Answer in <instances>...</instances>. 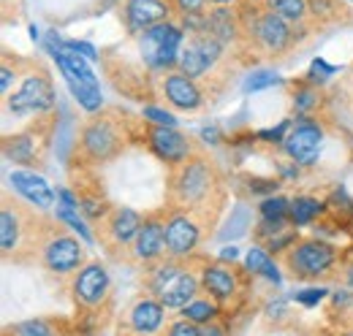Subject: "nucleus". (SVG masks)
<instances>
[{
    "instance_id": "nucleus-43",
    "label": "nucleus",
    "mask_w": 353,
    "mask_h": 336,
    "mask_svg": "<svg viewBox=\"0 0 353 336\" xmlns=\"http://www.w3.org/2000/svg\"><path fill=\"white\" fill-rule=\"evenodd\" d=\"M221 260H236V247H225L221 252Z\"/></svg>"
},
{
    "instance_id": "nucleus-42",
    "label": "nucleus",
    "mask_w": 353,
    "mask_h": 336,
    "mask_svg": "<svg viewBox=\"0 0 353 336\" xmlns=\"http://www.w3.org/2000/svg\"><path fill=\"white\" fill-rule=\"evenodd\" d=\"M201 136H204V141H215V138H218V130H215V127H204Z\"/></svg>"
},
{
    "instance_id": "nucleus-27",
    "label": "nucleus",
    "mask_w": 353,
    "mask_h": 336,
    "mask_svg": "<svg viewBox=\"0 0 353 336\" xmlns=\"http://www.w3.org/2000/svg\"><path fill=\"white\" fill-rule=\"evenodd\" d=\"M6 155L17 163H28L33 158V138L30 136H17L6 144Z\"/></svg>"
},
{
    "instance_id": "nucleus-16",
    "label": "nucleus",
    "mask_w": 353,
    "mask_h": 336,
    "mask_svg": "<svg viewBox=\"0 0 353 336\" xmlns=\"http://www.w3.org/2000/svg\"><path fill=\"white\" fill-rule=\"evenodd\" d=\"M163 247H166V225H161L158 220H147L139 228L136 239H133L136 258L139 260H152V258H158L163 252Z\"/></svg>"
},
{
    "instance_id": "nucleus-21",
    "label": "nucleus",
    "mask_w": 353,
    "mask_h": 336,
    "mask_svg": "<svg viewBox=\"0 0 353 336\" xmlns=\"http://www.w3.org/2000/svg\"><path fill=\"white\" fill-rule=\"evenodd\" d=\"M248 269L253 271V274H261L266 277L269 282H280V271H277V266L272 263V258H269V252L261 250V247H253V250L248 252Z\"/></svg>"
},
{
    "instance_id": "nucleus-33",
    "label": "nucleus",
    "mask_w": 353,
    "mask_h": 336,
    "mask_svg": "<svg viewBox=\"0 0 353 336\" xmlns=\"http://www.w3.org/2000/svg\"><path fill=\"white\" fill-rule=\"evenodd\" d=\"M14 334H52V328L46 323H41V320H30V323L14 326Z\"/></svg>"
},
{
    "instance_id": "nucleus-12",
    "label": "nucleus",
    "mask_w": 353,
    "mask_h": 336,
    "mask_svg": "<svg viewBox=\"0 0 353 336\" xmlns=\"http://www.w3.org/2000/svg\"><path fill=\"white\" fill-rule=\"evenodd\" d=\"M150 147L155 149V155L166 163H179L190 155V144L182 133H176L174 127H163V125H155L152 136H150Z\"/></svg>"
},
{
    "instance_id": "nucleus-23",
    "label": "nucleus",
    "mask_w": 353,
    "mask_h": 336,
    "mask_svg": "<svg viewBox=\"0 0 353 336\" xmlns=\"http://www.w3.org/2000/svg\"><path fill=\"white\" fill-rule=\"evenodd\" d=\"M207 33L215 36L221 43H228L234 39V22H231V11H215L210 19H204Z\"/></svg>"
},
{
    "instance_id": "nucleus-28",
    "label": "nucleus",
    "mask_w": 353,
    "mask_h": 336,
    "mask_svg": "<svg viewBox=\"0 0 353 336\" xmlns=\"http://www.w3.org/2000/svg\"><path fill=\"white\" fill-rule=\"evenodd\" d=\"M57 217H60V220H65V222H68L71 228H77V231H79V236H82L85 242H92V233H90V231H88V225L82 222V217L77 214V207H68V204H60V207H57Z\"/></svg>"
},
{
    "instance_id": "nucleus-7",
    "label": "nucleus",
    "mask_w": 353,
    "mask_h": 336,
    "mask_svg": "<svg viewBox=\"0 0 353 336\" xmlns=\"http://www.w3.org/2000/svg\"><path fill=\"white\" fill-rule=\"evenodd\" d=\"M109 293V274L101 263H88L79 274H77V282H74V298L82 304V306H98Z\"/></svg>"
},
{
    "instance_id": "nucleus-35",
    "label": "nucleus",
    "mask_w": 353,
    "mask_h": 336,
    "mask_svg": "<svg viewBox=\"0 0 353 336\" xmlns=\"http://www.w3.org/2000/svg\"><path fill=\"white\" fill-rule=\"evenodd\" d=\"M323 295H326V291H323V288H310V291L296 293V301H299V304H305V306H312V304H318Z\"/></svg>"
},
{
    "instance_id": "nucleus-32",
    "label": "nucleus",
    "mask_w": 353,
    "mask_h": 336,
    "mask_svg": "<svg viewBox=\"0 0 353 336\" xmlns=\"http://www.w3.org/2000/svg\"><path fill=\"white\" fill-rule=\"evenodd\" d=\"M144 117H147L152 125H163V127L176 125L174 114H169V112H163V109H155V106H147V109H144Z\"/></svg>"
},
{
    "instance_id": "nucleus-44",
    "label": "nucleus",
    "mask_w": 353,
    "mask_h": 336,
    "mask_svg": "<svg viewBox=\"0 0 353 336\" xmlns=\"http://www.w3.org/2000/svg\"><path fill=\"white\" fill-rule=\"evenodd\" d=\"M210 3H218V6H225V3H234V0H210Z\"/></svg>"
},
{
    "instance_id": "nucleus-37",
    "label": "nucleus",
    "mask_w": 353,
    "mask_h": 336,
    "mask_svg": "<svg viewBox=\"0 0 353 336\" xmlns=\"http://www.w3.org/2000/svg\"><path fill=\"white\" fill-rule=\"evenodd\" d=\"M312 101H315V95H312L310 90L299 92V95H296V109H299V112H307L310 106H312Z\"/></svg>"
},
{
    "instance_id": "nucleus-17",
    "label": "nucleus",
    "mask_w": 353,
    "mask_h": 336,
    "mask_svg": "<svg viewBox=\"0 0 353 336\" xmlns=\"http://www.w3.org/2000/svg\"><path fill=\"white\" fill-rule=\"evenodd\" d=\"M125 14H128L131 28L147 30V28H152V25H158L169 17V6L163 0H128Z\"/></svg>"
},
{
    "instance_id": "nucleus-26",
    "label": "nucleus",
    "mask_w": 353,
    "mask_h": 336,
    "mask_svg": "<svg viewBox=\"0 0 353 336\" xmlns=\"http://www.w3.org/2000/svg\"><path fill=\"white\" fill-rule=\"evenodd\" d=\"M182 315L188 317V320H193V323H210V320H215V315H218V309H215V304H210V301H190L188 306H182Z\"/></svg>"
},
{
    "instance_id": "nucleus-20",
    "label": "nucleus",
    "mask_w": 353,
    "mask_h": 336,
    "mask_svg": "<svg viewBox=\"0 0 353 336\" xmlns=\"http://www.w3.org/2000/svg\"><path fill=\"white\" fill-rule=\"evenodd\" d=\"M139 228H141V217L133 209H114L112 217H109V233H112V239L117 244L133 242L136 233H139Z\"/></svg>"
},
{
    "instance_id": "nucleus-40",
    "label": "nucleus",
    "mask_w": 353,
    "mask_h": 336,
    "mask_svg": "<svg viewBox=\"0 0 353 336\" xmlns=\"http://www.w3.org/2000/svg\"><path fill=\"white\" fill-rule=\"evenodd\" d=\"M285 127H288V123H283L277 130H264V133H261V138H274V141H280V136H283V130H285Z\"/></svg>"
},
{
    "instance_id": "nucleus-18",
    "label": "nucleus",
    "mask_w": 353,
    "mask_h": 336,
    "mask_svg": "<svg viewBox=\"0 0 353 336\" xmlns=\"http://www.w3.org/2000/svg\"><path fill=\"white\" fill-rule=\"evenodd\" d=\"M201 285L210 295H215L218 301H228L234 291H236V277L228 266L215 263V266H207L204 274H201Z\"/></svg>"
},
{
    "instance_id": "nucleus-22",
    "label": "nucleus",
    "mask_w": 353,
    "mask_h": 336,
    "mask_svg": "<svg viewBox=\"0 0 353 336\" xmlns=\"http://www.w3.org/2000/svg\"><path fill=\"white\" fill-rule=\"evenodd\" d=\"M0 244L3 252H11L19 242V220H17V211H11V207H3L0 211Z\"/></svg>"
},
{
    "instance_id": "nucleus-9",
    "label": "nucleus",
    "mask_w": 353,
    "mask_h": 336,
    "mask_svg": "<svg viewBox=\"0 0 353 336\" xmlns=\"http://www.w3.org/2000/svg\"><path fill=\"white\" fill-rule=\"evenodd\" d=\"M210 182H212V174L204 160H193L182 168L179 179H176V196L185 201V204H196L199 198H204L210 193Z\"/></svg>"
},
{
    "instance_id": "nucleus-1",
    "label": "nucleus",
    "mask_w": 353,
    "mask_h": 336,
    "mask_svg": "<svg viewBox=\"0 0 353 336\" xmlns=\"http://www.w3.org/2000/svg\"><path fill=\"white\" fill-rule=\"evenodd\" d=\"M182 49V33L169 22H158L141 33V57L150 68H169L174 65Z\"/></svg>"
},
{
    "instance_id": "nucleus-2",
    "label": "nucleus",
    "mask_w": 353,
    "mask_h": 336,
    "mask_svg": "<svg viewBox=\"0 0 353 336\" xmlns=\"http://www.w3.org/2000/svg\"><path fill=\"white\" fill-rule=\"evenodd\" d=\"M152 291L158 295V301L169 309H182L193 301V295L199 291V282L190 271L179 269L174 263H166L155 271L152 277Z\"/></svg>"
},
{
    "instance_id": "nucleus-41",
    "label": "nucleus",
    "mask_w": 353,
    "mask_h": 336,
    "mask_svg": "<svg viewBox=\"0 0 353 336\" xmlns=\"http://www.w3.org/2000/svg\"><path fill=\"white\" fill-rule=\"evenodd\" d=\"M0 76H3V82H0L3 92H8V87H11V71H8V68H3V74H0Z\"/></svg>"
},
{
    "instance_id": "nucleus-15",
    "label": "nucleus",
    "mask_w": 353,
    "mask_h": 336,
    "mask_svg": "<svg viewBox=\"0 0 353 336\" xmlns=\"http://www.w3.org/2000/svg\"><path fill=\"white\" fill-rule=\"evenodd\" d=\"M163 90H166V98L174 103L176 109H185V112H193L201 106V92L199 87L193 84V76L188 74H169L166 82H163Z\"/></svg>"
},
{
    "instance_id": "nucleus-19",
    "label": "nucleus",
    "mask_w": 353,
    "mask_h": 336,
    "mask_svg": "<svg viewBox=\"0 0 353 336\" xmlns=\"http://www.w3.org/2000/svg\"><path fill=\"white\" fill-rule=\"evenodd\" d=\"M131 326L139 334H152L163 326V304L161 301H139L131 312Z\"/></svg>"
},
{
    "instance_id": "nucleus-13",
    "label": "nucleus",
    "mask_w": 353,
    "mask_h": 336,
    "mask_svg": "<svg viewBox=\"0 0 353 336\" xmlns=\"http://www.w3.org/2000/svg\"><path fill=\"white\" fill-rule=\"evenodd\" d=\"M117 133L109 123H92L82 133V149L92 160H106L117 152Z\"/></svg>"
},
{
    "instance_id": "nucleus-6",
    "label": "nucleus",
    "mask_w": 353,
    "mask_h": 336,
    "mask_svg": "<svg viewBox=\"0 0 353 336\" xmlns=\"http://www.w3.org/2000/svg\"><path fill=\"white\" fill-rule=\"evenodd\" d=\"M321 127L315 125V123H310V120H299L294 130L288 133V138L283 141V147H285V152L296 160V163H302V166H310V163H315V158H318V152H321Z\"/></svg>"
},
{
    "instance_id": "nucleus-38",
    "label": "nucleus",
    "mask_w": 353,
    "mask_h": 336,
    "mask_svg": "<svg viewBox=\"0 0 353 336\" xmlns=\"http://www.w3.org/2000/svg\"><path fill=\"white\" fill-rule=\"evenodd\" d=\"M176 6H179L185 14H196V11L204 6V0H176Z\"/></svg>"
},
{
    "instance_id": "nucleus-24",
    "label": "nucleus",
    "mask_w": 353,
    "mask_h": 336,
    "mask_svg": "<svg viewBox=\"0 0 353 336\" xmlns=\"http://www.w3.org/2000/svg\"><path fill=\"white\" fill-rule=\"evenodd\" d=\"M266 8L280 14L288 22H299L307 14V0H264Z\"/></svg>"
},
{
    "instance_id": "nucleus-39",
    "label": "nucleus",
    "mask_w": 353,
    "mask_h": 336,
    "mask_svg": "<svg viewBox=\"0 0 353 336\" xmlns=\"http://www.w3.org/2000/svg\"><path fill=\"white\" fill-rule=\"evenodd\" d=\"M318 74H321V76H332V74H334V68H332V65H326L323 60H315V63H312V76H318Z\"/></svg>"
},
{
    "instance_id": "nucleus-31",
    "label": "nucleus",
    "mask_w": 353,
    "mask_h": 336,
    "mask_svg": "<svg viewBox=\"0 0 353 336\" xmlns=\"http://www.w3.org/2000/svg\"><path fill=\"white\" fill-rule=\"evenodd\" d=\"M248 222H250V217H248V209H245V207H239V209L234 211V220L228 222V228H225L223 239H236V236H242V233L248 231Z\"/></svg>"
},
{
    "instance_id": "nucleus-3",
    "label": "nucleus",
    "mask_w": 353,
    "mask_h": 336,
    "mask_svg": "<svg viewBox=\"0 0 353 336\" xmlns=\"http://www.w3.org/2000/svg\"><path fill=\"white\" fill-rule=\"evenodd\" d=\"M337 252L334 247H329L326 242H318V239H310V242H302L296 244L294 250L288 252V266L296 277H318L323 271L332 269Z\"/></svg>"
},
{
    "instance_id": "nucleus-5",
    "label": "nucleus",
    "mask_w": 353,
    "mask_h": 336,
    "mask_svg": "<svg viewBox=\"0 0 353 336\" xmlns=\"http://www.w3.org/2000/svg\"><path fill=\"white\" fill-rule=\"evenodd\" d=\"M54 103V90L49 79L44 76H28L19 92H14L8 98V106L14 114H28V112H44Z\"/></svg>"
},
{
    "instance_id": "nucleus-10",
    "label": "nucleus",
    "mask_w": 353,
    "mask_h": 336,
    "mask_svg": "<svg viewBox=\"0 0 353 336\" xmlns=\"http://www.w3.org/2000/svg\"><path fill=\"white\" fill-rule=\"evenodd\" d=\"M199 244V225L185 217V214H174L169 222H166V250L174 258L182 255H190Z\"/></svg>"
},
{
    "instance_id": "nucleus-8",
    "label": "nucleus",
    "mask_w": 353,
    "mask_h": 336,
    "mask_svg": "<svg viewBox=\"0 0 353 336\" xmlns=\"http://www.w3.org/2000/svg\"><path fill=\"white\" fill-rule=\"evenodd\" d=\"M85 260V250L77 239L71 236H54L44 247V263L49 271L54 274H68L74 269H79Z\"/></svg>"
},
{
    "instance_id": "nucleus-30",
    "label": "nucleus",
    "mask_w": 353,
    "mask_h": 336,
    "mask_svg": "<svg viewBox=\"0 0 353 336\" xmlns=\"http://www.w3.org/2000/svg\"><path fill=\"white\" fill-rule=\"evenodd\" d=\"M277 82H280V76H277L274 71H256V74L245 82V92H259V90H264V87H274Z\"/></svg>"
},
{
    "instance_id": "nucleus-34",
    "label": "nucleus",
    "mask_w": 353,
    "mask_h": 336,
    "mask_svg": "<svg viewBox=\"0 0 353 336\" xmlns=\"http://www.w3.org/2000/svg\"><path fill=\"white\" fill-rule=\"evenodd\" d=\"M172 334L176 336H201L204 334V328H199V323H193V320H182V323H176V326H172Z\"/></svg>"
},
{
    "instance_id": "nucleus-36",
    "label": "nucleus",
    "mask_w": 353,
    "mask_h": 336,
    "mask_svg": "<svg viewBox=\"0 0 353 336\" xmlns=\"http://www.w3.org/2000/svg\"><path fill=\"white\" fill-rule=\"evenodd\" d=\"M68 43H71L82 57H88V60H98V52H95L90 43H85V41H68Z\"/></svg>"
},
{
    "instance_id": "nucleus-11",
    "label": "nucleus",
    "mask_w": 353,
    "mask_h": 336,
    "mask_svg": "<svg viewBox=\"0 0 353 336\" xmlns=\"http://www.w3.org/2000/svg\"><path fill=\"white\" fill-rule=\"evenodd\" d=\"M256 39L264 43L269 52H283L288 43H291V28H288V19H283L280 14L269 11L256 19Z\"/></svg>"
},
{
    "instance_id": "nucleus-25",
    "label": "nucleus",
    "mask_w": 353,
    "mask_h": 336,
    "mask_svg": "<svg viewBox=\"0 0 353 336\" xmlns=\"http://www.w3.org/2000/svg\"><path fill=\"white\" fill-rule=\"evenodd\" d=\"M318 214H321V204L315 198H296V201H291L288 217L294 220V225H307L310 220H315Z\"/></svg>"
},
{
    "instance_id": "nucleus-4",
    "label": "nucleus",
    "mask_w": 353,
    "mask_h": 336,
    "mask_svg": "<svg viewBox=\"0 0 353 336\" xmlns=\"http://www.w3.org/2000/svg\"><path fill=\"white\" fill-rule=\"evenodd\" d=\"M221 49H223V43L218 41L215 36L201 33V36H196L193 41H188L179 49L176 65H179L182 74H188V76L196 79V76L207 74V68L221 57Z\"/></svg>"
},
{
    "instance_id": "nucleus-29",
    "label": "nucleus",
    "mask_w": 353,
    "mask_h": 336,
    "mask_svg": "<svg viewBox=\"0 0 353 336\" xmlns=\"http://www.w3.org/2000/svg\"><path fill=\"white\" fill-rule=\"evenodd\" d=\"M288 211H291V204L285 198H266L261 204V217L264 220H285Z\"/></svg>"
},
{
    "instance_id": "nucleus-14",
    "label": "nucleus",
    "mask_w": 353,
    "mask_h": 336,
    "mask_svg": "<svg viewBox=\"0 0 353 336\" xmlns=\"http://www.w3.org/2000/svg\"><path fill=\"white\" fill-rule=\"evenodd\" d=\"M11 185H14V190H17L22 198H28L30 204H36L39 209H49V207L54 204L52 187L46 185L41 176H36V174H30V171H14V174H11Z\"/></svg>"
}]
</instances>
